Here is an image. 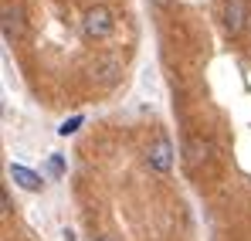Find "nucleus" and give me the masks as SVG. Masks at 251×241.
Masks as SVG:
<instances>
[{"mask_svg":"<svg viewBox=\"0 0 251 241\" xmlns=\"http://www.w3.org/2000/svg\"><path fill=\"white\" fill-rule=\"evenodd\" d=\"M112 31H116V14H112V7H105V3L85 7V14H82V34L85 38L88 41H105Z\"/></svg>","mask_w":251,"mask_h":241,"instance_id":"nucleus-1","label":"nucleus"},{"mask_svg":"<svg viewBox=\"0 0 251 241\" xmlns=\"http://www.w3.org/2000/svg\"><path fill=\"white\" fill-rule=\"evenodd\" d=\"M221 24L231 38H238L248 27V3L245 0H221Z\"/></svg>","mask_w":251,"mask_h":241,"instance_id":"nucleus-3","label":"nucleus"},{"mask_svg":"<svg viewBox=\"0 0 251 241\" xmlns=\"http://www.w3.org/2000/svg\"><path fill=\"white\" fill-rule=\"evenodd\" d=\"M51 173H61V157H58V153L51 157Z\"/></svg>","mask_w":251,"mask_h":241,"instance_id":"nucleus-10","label":"nucleus"},{"mask_svg":"<svg viewBox=\"0 0 251 241\" xmlns=\"http://www.w3.org/2000/svg\"><path fill=\"white\" fill-rule=\"evenodd\" d=\"M95 241H112V238H95Z\"/></svg>","mask_w":251,"mask_h":241,"instance_id":"nucleus-12","label":"nucleus"},{"mask_svg":"<svg viewBox=\"0 0 251 241\" xmlns=\"http://www.w3.org/2000/svg\"><path fill=\"white\" fill-rule=\"evenodd\" d=\"M95 75L105 81V85H112V81L123 75V65H119L116 58H105V61H99V65H95Z\"/></svg>","mask_w":251,"mask_h":241,"instance_id":"nucleus-7","label":"nucleus"},{"mask_svg":"<svg viewBox=\"0 0 251 241\" xmlns=\"http://www.w3.org/2000/svg\"><path fill=\"white\" fill-rule=\"evenodd\" d=\"M153 3H156V7H170V0H153Z\"/></svg>","mask_w":251,"mask_h":241,"instance_id":"nucleus-11","label":"nucleus"},{"mask_svg":"<svg viewBox=\"0 0 251 241\" xmlns=\"http://www.w3.org/2000/svg\"><path fill=\"white\" fill-rule=\"evenodd\" d=\"M24 31H27L24 10H21L17 3H14V7L7 3V7H3V38H7V41H21V38H24Z\"/></svg>","mask_w":251,"mask_h":241,"instance_id":"nucleus-5","label":"nucleus"},{"mask_svg":"<svg viewBox=\"0 0 251 241\" xmlns=\"http://www.w3.org/2000/svg\"><path fill=\"white\" fill-rule=\"evenodd\" d=\"M78 126H82V116H72V119H65L61 126H58V133H61V136H72Z\"/></svg>","mask_w":251,"mask_h":241,"instance_id":"nucleus-8","label":"nucleus"},{"mask_svg":"<svg viewBox=\"0 0 251 241\" xmlns=\"http://www.w3.org/2000/svg\"><path fill=\"white\" fill-rule=\"evenodd\" d=\"M214 157V143H210L207 136H187V143H183V163H187V170H201L204 163H210Z\"/></svg>","mask_w":251,"mask_h":241,"instance_id":"nucleus-4","label":"nucleus"},{"mask_svg":"<svg viewBox=\"0 0 251 241\" xmlns=\"http://www.w3.org/2000/svg\"><path fill=\"white\" fill-rule=\"evenodd\" d=\"M0 207H3V211H0L3 217H10V214H14V204H10V194H7V190L0 194Z\"/></svg>","mask_w":251,"mask_h":241,"instance_id":"nucleus-9","label":"nucleus"},{"mask_svg":"<svg viewBox=\"0 0 251 241\" xmlns=\"http://www.w3.org/2000/svg\"><path fill=\"white\" fill-rule=\"evenodd\" d=\"M10 180L21 184L24 190H41L44 187L41 173H34V170H27V166H21V163H10Z\"/></svg>","mask_w":251,"mask_h":241,"instance_id":"nucleus-6","label":"nucleus"},{"mask_svg":"<svg viewBox=\"0 0 251 241\" xmlns=\"http://www.w3.org/2000/svg\"><path fill=\"white\" fill-rule=\"evenodd\" d=\"M146 166L153 170V173H170L173 170V143H170L167 133H156L153 139H150V146H146Z\"/></svg>","mask_w":251,"mask_h":241,"instance_id":"nucleus-2","label":"nucleus"}]
</instances>
